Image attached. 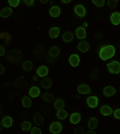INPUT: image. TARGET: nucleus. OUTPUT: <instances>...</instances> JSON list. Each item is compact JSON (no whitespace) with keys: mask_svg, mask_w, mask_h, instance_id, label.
Here are the masks:
<instances>
[{"mask_svg":"<svg viewBox=\"0 0 120 134\" xmlns=\"http://www.w3.org/2000/svg\"><path fill=\"white\" fill-rule=\"evenodd\" d=\"M59 34H60V29L57 27L52 28V29H50L49 31V35L50 37L52 38L57 37Z\"/></svg>","mask_w":120,"mask_h":134,"instance_id":"obj_25","label":"nucleus"},{"mask_svg":"<svg viewBox=\"0 0 120 134\" xmlns=\"http://www.w3.org/2000/svg\"><path fill=\"white\" fill-rule=\"evenodd\" d=\"M42 99L44 101L48 103H52L54 101V96L49 93H45L43 94Z\"/></svg>","mask_w":120,"mask_h":134,"instance_id":"obj_23","label":"nucleus"},{"mask_svg":"<svg viewBox=\"0 0 120 134\" xmlns=\"http://www.w3.org/2000/svg\"><path fill=\"white\" fill-rule=\"evenodd\" d=\"M61 10L60 7H56V6H54L50 8L49 13L50 16H52V17H58L60 15Z\"/></svg>","mask_w":120,"mask_h":134,"instance_id":"obj_14","label":"nucleus"},{"mask_svg":"<svg viewBox=\"0 0 120 134\" xmlns=\"http://www.w3.org/2000/svg\"><path fill=\"white\" fill-rule=\"evenodd\" d=\"M100 112L103 115H110L112 113V109L107 105H105L101 108Z\"/></svg>","mask_w":120,"mask_h":134,"instance_id":"obj_17","label":"nucleus"},{"mask_svg":"<svg viewBox=\"0 0 120 134\" xmlns=\"http://www.w3.org/2000/svg\"><path fill=\"white\" fill-rule=\"evenodd\" d=\"M71 1H72V0H62V1L64 3H70Z\"/></svg>","mask_w":120,"mask_h":134,"instance_id":"obj_40","label":"nucleus"},{"mask_svg":"<svg viewBox=\"0 0 120 134\" xmlns=\"http://www.w3.org/2000/svg\"><path fill=\"white\" fill-rule=\"evenodd\" d=\"M37 74L40 77L45 76L48 74V68L45 66H40L37 70Z\"/></svg>","mask_w":120,"mask_h":134,"instance_id":"obj_12","label":"nucleus"},{"mask_svg":"<svg viewBox=\"0 0 120 134\" xmlns=\"http://www.w3.org/2000/svg\"><path fill=\"white\" fill-rule=\"evenodd\" d=\"M62 128L61 124L57 121H55L50 125V131L52 133H59L61 132Z\"/></svg>","mask_w":120,"mask_h":134,"instance_id":"obj_3","label":"nucleus"},{"mask_svg":"<svg viewBox=\"0 0 120 134\" xmlns=\"http://www.w3.org/2000/svg\"><path fill=\"white\" fill-rule=\"evenodd\" d=\"M60 50L56 46H53L49 51V55L52 57H56L60 54Z\"/></svg>","mask_w":120,"mask_h":134,"instance_id":"obj_24","label":"nucleus"},{"mask_svg":"<svg viewBox=\"0 0 120 134\" xmlns=\"http://www.w3.org/2000/svg\"><path fill=\"white\" fill-rule=\"evenodd\" d=\"M31 128V124L28 121H24L22 125V129L24 131H30Z\"/></svg>","mask_w":120,"mask_h":134,"instance_id":"obj_30","label":"nucleus"},{"mask_svg":"<svg viewBox=\"0 0 120 134\" xmlns=\"http://www.w3.org/2000/svg\"><path fill=\"white\" fill-rule=\"evenodd\" d=\"M5 54V49L3 46H0V55L3 56Z\"/></svg>","mask_w":120,"mask_h":134,"instance_id":"obj_36","label":"nucleus"},{"mask_svg":"<svg viewBox=\"0 0 120 134\" xmlns=\"http://www.w3.org/2000/svg\"><path fill=\"white\" fill-rule=\"evenodd\" d=\"M76 36L78 38L80 39H82V38H85L87 37V33L86 31L83 27H79L78 29H76Z\"/></svg>","mask_w":120,"mask_h":134,"instance_id":"obj_13","label":"nucleus"},{"mask_svg":"<svg viewBox=\"0 0 120 134\" xmlns=\"http://www.w3.org/2000/svg\"><path fill=\"white\" fill-rule=\"evenodd\" d=\"M22 104L25 108H30L31 106L32 101L28 96H25L22 99Z\"/></svg>","mask_w":120,"mask_h":134,"instance_id":"obj_27","label":"nucleus"},{"mask_svg":"<svg viewBox=\"0 0 120 134\" xmlns=\"http://www.w3.org/2000/svg\"><path fill=\"white\" fill-rule=\"evenodd\" d=\"M111 20L112 23L118 25L120 24V14L119 13H114L111 16Z\"/></svg>","mask_w":120,"mask_h":134,"instance_id":"obj_15","label":"nucleus"},{"mask_svg":"<svg viewBox=\"0 0 120 134\" xmlns=\"http://www.w3.org/2000/svg\"><path fill=\"white\" fill-rule=\"evenodd\" d=\"M116 92H117V90L112 86L106 87V88H104V90H103V93L107 97H111L113 96L115 93H116Z\"/></svg>","mask_w":120,"mask_h":134,"instance_id":"obj_6","label":"nucleus"},{"mask_svg":"<svg viewBox=\"0 0 120 134\" xmlns=\"http://www.w3.org/2000/svg\"><path fill=\"white\" fill-rule=\"evenodd\" d=\"M99 125V121L96 118H91L89 120L88 127L91 130L97 128Z\"/></svg>","mask_w":120,"mask_h":134,"instance_id":"obj_16","label":"nucleus"},{"mask_svg":"<svg viewBox=\"0 0 120 134\" xmlns=\"http://www.w3.org/2000/svg\"><path fill=\"white\" fill-rule=\"evenodd\" d=\"M87 134H95V132H94V131H88V132H87Z\"/></svg>","mask_w":120,"mask_h":134,"instance_id":"obj_41","label":"nucleus"},{"mask_svg":"<svg viewBox=\"0 0 120 134\" xmlns=\"http://www.w3.org/2000/svg\"><path fill=\"white\" fill-rule=\"evenodd\" d=\"M34 121L37 125L42 126L43 123L44 119L41 115V114H40L39 113H37L34 115Z\"/></svg>","mask_w":120,"mask_h":134,"instance_id":"obj_9","label":"nucleus"},{"mask_svg":"<svg viewBox=\"0 0 120 134\" xmlns=\"http://www.w3.org/2000/svg\"><path fill=\"white\" fill-rule=\"evenodd\" d=\"M73 38H74V35H73V34L72 32H66L63 35V40L66 43L72 41Z\"/></svg>","mask_w":120,"mask_h":134,"instance_id":"obj_22","label":"nucleus"},{"mask_svg":"<svg viewBox=\"0 0 120 134\" xmlns=\"http://www.w3.org/2000/svg\"><path fill=\"white\" fill-rule=\"evenodd\" d=\"M70 122L73 124L78 123L81 120V115L79 113H74L71 115Z\"/></svg>","mask_w":120,"mask_h":134,"instance_id":"obj_20","label":"nucleus"},{"mask_svg":"<svg viewBox=\"0 0 120 134\" xmlns=\"http://www.w3.org/2000/svg\"><path fill=\"white\" fill-rule=\"evenodd\" d=\"M64 106H65L64 102L61 99H56V101L54 103V107L55 108V109H57V110H61V109H62L64 108Z\"/></svg>","mask_w":120,"mask_h":134,"instance_id":"obj_19","label":"nucleus"},{"mask_svg":"<svg viewBox=\"0 0 120 134\" xmlns=\"http://www.w3.org/2000/svg\"><path fill=\"white\" fill-rule=\"evenodd\" d=\"M115 48L113 46L109 45L101 49L100 51V57L103 61L109 59L115 55Z\"/></svg>","mask_w":120,"mask_h":134,"instance_id":"obj_1","label":"nucleus"},{"mask_svg":"<svg viewBox=\"0 0 120 134\" xmlns=\"http://www.w3.org/2000/svg\"><path fill=\"white\" fill-rule=\"evenodd\" d=\"M78 93L80 94H90L91 93L89 87L85 84H82L81 86L78 87Z\"/></svg>","mask_w":120,"mask_h":134,"instance_id":"obj_7","label":"nucleus"},{"mask_svg":"<svg viewBox=\"0 0 120 134\" xmlns=\"http://www.w3.org/2000/svg\"><path fill=\"white\" fill-rule=\"evenodd\" d=\"M75 12L78 16L83 17L85 15V9L82 5H77L75 7Z\"/></svg>","mask_w":120,"mask_h":134,"instance_id":"obj_8","label":"nucleus"},{"mask_svg":"<svg viewBox=\"0 0 120 134\" xmlns=\"http://www.w3.org/2000/svg\"><path fill=\"white\" fill-rule=\"evenodd\" d=\"M107 67L111 74H119L120 72V63L117 61L107 64Z\"/></svg>","mask_w":120,"mask_h":134,"instance_id":"obj_2","label":"nucleus"},{"mask_svg":"<svg viewBox=\"0 0 120 134\" xmlns=\"http://www.w3.org/2000/svg\"><path fill=\"white\" fill-rule=\"evenodd\" d=\"M5 69H4V68L2 66V64H0V74L2 75L3 74L4 72Z\"/></svg>","mask_w":120,"mask_h":134,"instance_id":"obj_38","label":"nucleus"},{"mask_svg":"<svg viewBox=\"0 0 120 134\" xmlns=\"http://www.w3.org/2000/svg\"><path fill=\"white\" fill-rule=\"evenodd\" d=\"M89 48V44L86 41H82L79 43L78 46V49L82 52H86Z\"/></svg>","mask_w":120,"mask_h":134,"instance_id":"obj_10","label":"nucleus"},{"mask_svg":"<svg viewBox=\"0 0 120 134\" xmlns=\"http://www.w3.org/2000/svg\"><path fill=\"white\" fill-rule=\"evenodd\" d=\"M93 2L97 7H101L105 5V0H93Z\"/></svg>","mask_w":120,"mask_h":134,"instance_id":"obj_32","label":"nucleus"},{"mask_svg":"<svg viewBox=\"0 0 120 134\" xmlns=\"http://www.w3.org/2000/svg\"><path fill=\"white\" fill-rule=\"evenodd\" d=\"M114 115L116 118L120 119V109H117L114 112Z\"/></svg>","mask_w":120,"mask_h":134,"instance_id":"obj_35","label":"nucleus"},{"mask_svg":"<svg viewBox=\"0 0 120 134\" xmlns=\"http://www.w3.org/2000/svg\"><path fill=\"white\" fill-rule=\"evenodd\" d=\"M52 84V81L50 78H44L41 82L42 87L46 89H49L51 87Z\"/></svg>","mask_w":120,"mask_h":134,"instance_id":"obj_11","label":"nucleus"},{"mask_svg":"<svg viewBox=\"0 0 120 134\" xmlns=\"http://www.w3.org/2000/svg\"><path fill=\"white\" fill-rule=\"evenodd\" d=\"M99 100L98 98L95 96H90L87 99V103L89 107L91 108H95L98 105Z\"/></svg>","mask_w":120,"mask_h":134,"instance_id":"obj_5","label":"nucleus"},{"mask_svg":"<svg viewBox=\"0 0 120 134\" xmlns=\"http://www.w3.org/2000/svg\"><path fill=\"white\" fill-rule=\"evenodd\" d=\"M12 14V10L9 7H6L1 11L0 15L3 18H7L11 16Z\"/></svg>","mask_w":120,"mask_h":134,"instance_id":"obj_18","label":"nucleus"},{"mask_svg":"<svg viewBox=\"0 0 120 134\" xmlns=\"http://www.w3.org/2000/svg\"><path fill=\"white\" fill-rule=\"evenodd\" d=\"M3 124L4 126L5 127H9L12 126L13 121L11 117H5L3 120Z\"/></svg>","mask_w":120,"mask_h":134,"instance_id":"obj_26","label":"nucleus"},{"mask_svg":"<svg viewBox=\"0 0 120 134\" xmlns=\"http://www.w3.org/2000/svg\"><path fill=\"white\" fill-rule=\"evenodd\" d=\"M69 62H70V64L73 67L78 66L79 62H80V58L76 54H73L70 56V58H69Z\"/></svg>","mask_w":120,"mask_h":134,"instance_id":"obj_4","label":"nucleus"},{"mask_svg":"<svg viewBox=\"0 0 120 134\" xmlns=\"http://www.w3.org/2000/svg\"><path fill=\"white\" fill-rule=\"evenodd\" d=\"M118 0H109L107 5L111 9H115L117 6Z\"/></svg>","mask_w":120,"mask_h":134,"instance_id":"obj_31","label":"nucleus"},{"mask_svg":"<svg viewBox=\"0 0 120 134\" xmlns=\"http://www.w3.org/2000/svg\"><path fill=\"white\" fill-rule=\"evenodd\" d=\"M42 131L38 127H34L31 130V134H42Z\"/></svg>","mask_w":120,"mask_h":134,"instance_id":"obj_34","label":"nucleus"},{"mask_svg":"<svg viewBox=\"0 0 120 134\" xmlns=\"http://www.w3.org/2000/svg\"><path fill=\"white\" fill-rule=\"evenodd\" d=\"M30 96L32 97H38L39 96L40 93V90L39 88L37 87H32V88L30 89Z\"/></svg>","mask_w":120,"mask_h":134,"instance_id":"obj_21","label":"nucleus"},{"mask_svg":"<svg viewBox=\"0 0 120 134\" xmlns=\"http://www.w3.org/2000/svg\"><path fill=\"white\" fill-rule=\"evenodd\" d=\"M57 117L58 119L61 120H64L68 116V113L65 111L64 109H61V110H58L57 112Z\"/></svg>","mask_w":120,"mask_h":134,"instance_id":"obj_28","label":"nucleus"},{"mask_svg":"<svg viewBox=\"0 0 120 134\" xmlns=\"http://www.w3.org/2000/svg\"><path fill=\"white\" fill-rule=\"evenodd\" d=\"M49 0H40V1L41 2L42 4H46V3H48V1Z\"/></svg>","mask_w":120,"mask_h":134,"instance_id":"obj_39","label":"nucleus"},{"mask_svg":"<svg viewBox=\"0 0 120 134\" xmlns=\"http://www.w3.org/2000/svg\"><path fill=\"white\" fill-rule=\"evenodd\" d=\"M34 0H24V2H25V4L28 5H31L33 4Z\"/></svg>","mask_w":120,"mask_h":134,"instance_id":"obj_37","label":"nucleus"},{"mask_svg":"<svg viewBox=\"0 0 120 134\" xmlns=\"http://www.w3.org/2000/svg\"><path fill=\"white\" fill-rule=\"evenodd\" d=\"M32 67H33V66H32V63L29 62V61L25 62L23 64V68L25 71L31 70V69H32Z\"/></svg>","mask_w":120,"mask_h":134,"instance_id":"obj_29","label":"nucleus"},{"mask_svg":"<svg viewBox=\"0 0 120 134\" xmlns=\"http://www.w3.org/2000/svg\"><path fill=\"white\" fill-rule=\"evenodd\" d=\"M19 0H9V3L10 5H12V7H16L19 5Z\"/></svg>","mask_w":120,"mask_h":134,"instance_id":"obj_33","label":"nucleus"}]
</instances>
